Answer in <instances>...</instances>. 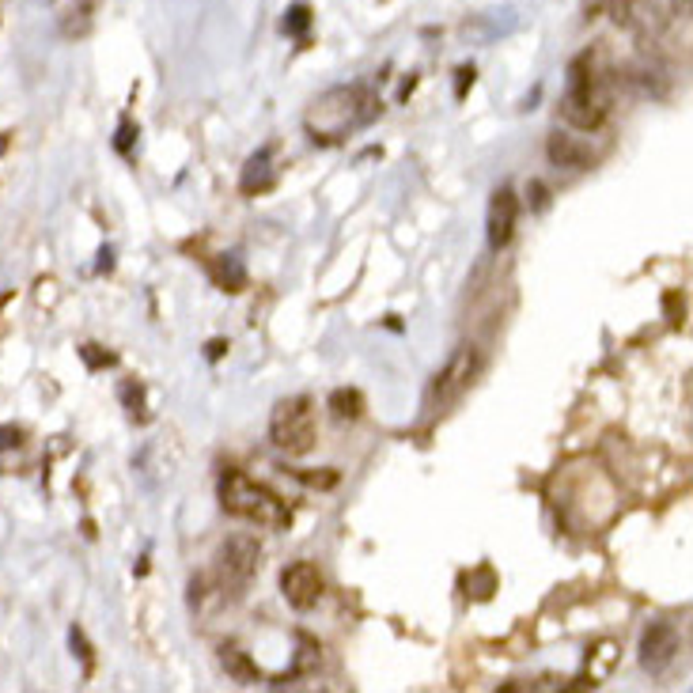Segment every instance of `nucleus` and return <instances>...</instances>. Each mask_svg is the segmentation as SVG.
Segmentation results:
<instances>
[{
    "label": "nucleus",
    "mask_w": 693,
    "mask_h": 693,
    "mask_svg": "<svg viewBox=\"0 0 693 693\" xmlns=\"http://www.w3.org/2000/svg\"><path fill=\"white\" fill-rule=\"evenodd\" d=\"M466 587H474V591H466V595H477V599H489L492 595V587H497V579H492V569L489 564H482L477 572L466 576Z\"/></svg>",
    "instance_id": "nucleus-20"
},
{
    "label": "nucleus",
    "mask_w": 693,
    "mask_h": 693,
    "mask_svg": "<svg viewBox=\"0 0 693 693\" xmlns=\"http://www.w3.org/2000/svg\"><path fill=\"white\" fill-rule=\"evenodd\" d=\"M455 76H459V80H455V95H459V98H466V91L474 88V76H477V73H474V65H462Z\"/></svg>",
    "instance_id": "nucleus-25"
},
{
    "label": "nucleus",
    "mask_w": 693,
    "mask_h": 693,
    "mask_svg": "<svg viewBox=\"0 0 693 693\" xmlns=\"http://www.w3.org/2000/svg\"><path fill=\"white\" fill-rule=\"evenodd\" d=\"M527 193H534V209H546V186H542V182H531Z\"/></svg>",
    "instance_id": "nucleus-29"
},
{
    "label": "nucleus",
    "mask_w": 693,
    "mask_h": 693,
    "mask_svg": "<svg viewBox=\"0 0 693 693\" xmlns=\"http://www.w3.org/2000/svg\"><path fill=\"white\" fill-rule=\"evenodd\" d=\"M319 652H322V648L311 641V636H300V656H295V671L292 674H303L311 667H319Z\"/></svg>",
    "instance_id": "nucleus-21"
},
{
    "label": "nucleus",
    "mask_w": 693,
    "mask_h": 693,
    "mask_svg": "<svg viewBox=\"0 0 693 693\" xmlns=\"http://www.w3.org/2000/svg\"><path fill=\"white\" fill-rule=\"evenodd\" d=\"M133 140H137V125H133L130 118H125V122L118 125V137H114V148H118L122 155H130V152H133Z\"/></svg>",
    "instance_id": "nucleus-24"
},
{
    "label": "nucleus",
    "mask_w": 693,
    "mask_h": 693,
    "mask_svg": "<svg viewBox=\"0 0 693 693\" xmlns=\"http://www.w3.org/2000/svg\"><path fill=\"white\" fill-rule=\"evenodd\" d=\"M307 27H311V8H307V4H292V8L285 12V35L303 38Z\"/></svg>",
    "instance_id": "nucleus-19"
},
{
    "label": "nucleus",
    "mask_w": 693,
    "mask_h": 693,
    "mask_svg": "<svg viewBox=\"0 0 693 693\" xmlns=\"http://www.w3.org/2000/svg\"><path fill=\"white\" fill-rule=\"evenodd\" d=\"M217 489H220V508L235 519H247V523H254V527H270V531H280V527L292 523L288 504L280 500L273 489L250 482L247 474L224 470Z\"/></svg>",
    "instance_id": "nucleus-3"
},
{
    "label": "nucleus",
    "mask_w": 693,
    "mask_h": 693,
    "mask_svg": "<svg viewBox=\"0 0 693 693\" xmlns=\"http://www.w3.org/2000/svg\"><path fill=\"white\" fill-rule=\"evenodd\" d=\"M280 595L288 599L292 610H311L322 599V572L315 561H295L280 572Z\"/></svg>",
    "instance_id": "nucleus-9"
},
{
    "label": "nucleus",
    "mask_w": 693,
    "mask_h": 693,
    "mask_svg": "<svg viewBox=\"0 0 693 693\" xmlns=\"http://www.w3.org/2000/svg\"><path fill=\"white\" fill-rule=\"evenodd\" d=\"M330 413H334L337 421H357V417L364 413V394L352 390V387L334 390V394H330Z\"/></svg>",
    "instance_id": "nucleus-16"
},
{
    "label": "nucleus",
    "mask_w": 693,
    "mask_h": 693,
    "mask_svg": "<svg viewBox=\"0 0 693 693\" xmlns=\"http://www.w3.org/2000/svg\"><path fill=\"white\" fill-rule=\"evenodd\" d=\"M270 440L288 459H300L315 447V402L307 394H292V398H280L273 406Z\"/></svg>",
    "instance_id": "nucleus-4"
},
{
    "label": "nucleus",
    "mask_w": 693,
    "mask_h": 693,
    "mask_svg": "<svg viewBox=\"0 0 693 693\" xmlns=\"http://www.w3.org/2000/svg\"><path fill=\"white\" fill-rule=\"evenodd\" d=\"M98 270H114V250H110V247H103V250H98Z\"/></svg>",
    "instance_id": "nucleus-28"
},
{
    "label": "nucleus",
    "mask_w": 693,
    "mask_h": 693,
    "mask_svg": "<svg viewBox=\"0 0 693 693\" xmlns=\"http://www.w3.org/2000/svg\"><path fill=\"white\" fill-rule=\"evenodd\" d=\"M636 652H641V667L659 678V674L671 671V663L678 659V652H682V636H678V629L671 626V621H652V626L644 629Z\"/></svg>",
    "instance_id": "nucleus-8"
},
{
    "label": "nucleus",
    "mask_w": 693,
    "mask_h": 693,
    "mask_svg": "<svg viewBox=\"0 0 693 693\" xmlns=\"http://www.w3.org/2000/svg\"><path fill=\"white\" fill-rule=\"evenodd\" d=\"M50 8L58 16V27L65 38H83L91 31V16H95L91 0H50Z\"/></svg>",
    "instance_id": "nucleus-12"
},
{
    "label": "nucleus",
    "mask_w": 693,
    "mask_h": 693,
    "mask_svg": "<svg viewBox=\"0 0 693 693\" xmlns=\"http://www.w3.org/2000/svg\"><path fill=\"white\" fill-rule=\"evenodd\" d=\"M68 644H73V652L83 659V671L91 674V644L83 641V629H80V626H73V629H68Z\"/></svg>",
    "instance_id": "nucleus-23"
},
{
    "label": "nucleus",
    "mask_w": 693,
    "mask_h": 693,
    "mask_svg": "<svg viewBox=\"0 0 693 693\" xmlns=\"http://www.w3.org/2000/svg\"><path fill=\"white\" fill-rule=\"evenodd\" d=\"M20 429H16V424H4V429H0V447H16L20 444Z\"/></svg>",
    "instance_id": "nucleus-26"
},
{
    "label": "nucleus",
    "mask_w": 693,
    "mask_h": 693,
    "mask_svg": "<svg viewBox=\"0 0 693 693\" xmlns=\"http://www.w3.org/2000/svg\"><path fill=\"white\" fill-rule=\"evenodd\" d=\"M606 110H610V91H606V80L599 73V65L591 53L576 58L569 65V76H564V95H561V118L572 125V130H599Z\"/></svg>",
    "instance_id": "nucleus-2"
},
{
    "label": "nucleus",
    "mask_w": 693,
    "mask_h": 693,
    "mask_svg": "<svg viewBox=\"0 0 693 693\" xmlns=\"http://www.w3.org/2000/svg\"><path fill=\"white\" fill-rule=\"evenodd\" d=\"M516 212H519V201H516V193L500 186L497 193H492V201H489V224H485V235H489V247L492 250H504L508 243H512V235H516Z\"/></svg>",
    "instance_id": "nucleus-10"
},
{
    "label": "nucleus",
    "mask_w": 693,
    "mask_h": 693,
    "mask_svg": "<svg viewBox=\"0 0 693 693\" xmlns=\"http://www.w3.org/2000/svg\"><path fill=\"white\" fill-rule=\"evenodd\" d=\"M217 285L224 292H243L247 288V265H243V254H220L217 262Z\"/></svg>",
    "instance_id": "nucleus-15"
},
{
    "label": "nucleus",
    "mask_w": 693,
    "mask_h": 693,
    "mask_svg": "<svg viewBox=\"0 0 693 693\" xmlns=\"http://www.w3.org/2000/svg\"><path fill=\"white\" fill-rule=\"evenodd\" d=\"M118 398H122V406H125V413H130V421H148L145 387H140L137 379H125V383L118 387Z\"/></svg>",
    "instance_id": "nucleus-17"
},
{
    "label": "nucleus",
    "mask_w": 693,
    "mask_h": 693,
    "mask_svg": "<svg viewBox=\"0 0 693 693\" xmlns=\"http://www.w3.org/2000/svg\"><path fill=\"white\" fill-rule=\"evenodd\" d=\"M606 12L614 16L618 27H633L641 16V0H606Z\"/></svg>",
    "instance_id": "nucleus-18"
},
{
    "label": "nucleus",
    "mask_w": 693,
    "mask_h": 693,
    "mask_svg": "<svg viewBox=\"0 0 693 693\" xmlns=\"http://www.w3.org/2000/svg\"><path fill=\"white\" fill-rule=\"evenodd\" d=\"M258 564H262L258 539H254V534H232V539L220 546V554H217V584H220V591H224V595H232V599H239L250 587Z\"/></svg>",
    "instance_id": "nucleus-5"
},
{
    "label": "nucleus",
    "mask_w": 693,
    "mask_h": 693,
    "mask_svg": "<svg viewBox=\"0 0 693 693\" xmlns=\"http://www.w3.org/2000/svg\"><path fill=\"white\" fill-rule=\"evenodd\" d=\"M224 349H228V342H220V337H217V342H209V345H205V357H209V360H220V357H224Z\"/></svg>",
    "instance_id": "nucleus-27"
},
{
    "label": "nucleus",
    "mask_w": 693,
    "mask_h": 693,
    "mask_svg": "<svg viewBox=\"0 0 693 693\" xmlns=\"http://www.w3.org/2000/svg\"><path fill=\"white\" fill-rule=\"evenodd\" d=\"M477 367H482V357H477V345H459L455 352H451V360L436 372L432 379V402L436 406H451V402H459L466 390H470V383L477 379Z\"/></svg>",
    "instance_id": "nucleus-7"
},
{
    "label": "nucleus",
    "mask_w": 693,
    "mask_h": 693,
    "mask_svg": "<svg viewBox=\"0 0 693 693\" xmlns=\"http://www.w3.org/2000/svg\"><path fill=\"white\" fill-rule=\"evenodd\" d=\"M273 182H277V167H273V148H258L247 160L243 167V175H239V190L243 193H265V190H273Z\"/></svg>",
    "instance_id": "nucleus-13"
},
{
    "label": "nucleus",
    "mask_w": 693,
    "mask_h": 693,
    "mask_svg": "<svg viewBox=\"0 0 693 693\" xmlns=\"http://www.w3.org/2000/svg\"><path fill=\"white\" fill-rule=\"evenodd\" d=\"M379 114L383 103L372 88L364 83H337V88L322 91L303 114V130L315 145H342L345 137L367 130Z\"/></svg>",
    "instance_id": "nucleus-1"
},
{
    "label": "nucleus",
    "mask_w": 693,
    "mask_h": 693,
    "mask_svg": "<svg viewBox=\"0 0 693 693\" xmlns=\"http://www.w3.org/2000/svg\"><path fill=\"white\" fill-rule=\"evenodd\" d=\"M220 663H224V671H228L235 682H243V686H258V682H262L258 663H254V659L243 652V648L224 644V648H220Z\"/></svg>",
    "instance_id": "nucleus-14"
},
{
    "label": "nucleus",
    "mask_w": 693,
    "mask_h": 693,
    "mask_svg": "<svg viewBox=\"0 0 693 693\" xmlns=\"http://www.w3.org/2000/svg\"><path fill=\"white\" fill-rule=\"evenodd\" d=\"M178 466H182V447L171 436H152V440L140 444V451L133 455V474L140 477V485L148 492H160L163 485H171Z\"/></svg>",
    "instance_id": "nucleus-6"
},
{
    "label": "nucleus",
    "mask_w": 693,
    "mask_h": 693,
    "mask_svg": "<svg viewBox=\"0 0 693 693\" xmlns=\"http://www.w3.org/2000/svg\"><path fill=\"white\" fill-rule=\"evenodd\" d=\"M546 152H549V163L554 167H569V171H584V167H591V148L572 133H561V130L549 133Z\"/></svg>",
    "instance_id": "nucleus-11"
},
{
    "label": "nucleus",
    "mask_w": 693,
    "mask_h": 693,
    "mask_svg": "<svg viewBox=\"0 0 693 693\" xmlns=\"http://www.w3.org/2000/svg\"><path fill=\"white\" fill-rule=\"evenodd\" d=\"M80 357H83V364H88L91 372H98V367H110V364L118 360L114 352H103L98 345H83V349H80Z\"/></svg>",
    "instance_id": "nucleus-22"
}]
</instances>
